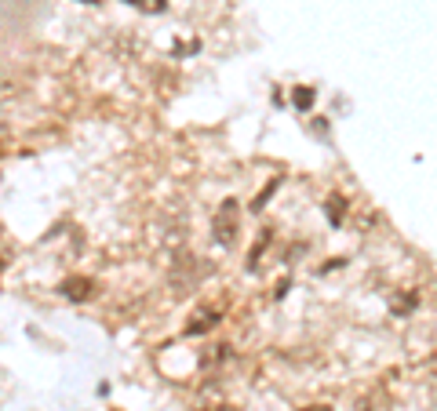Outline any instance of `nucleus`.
Masks as SVG:
<instances>
[{"label": "nucleus", "instance_id": "obj_1", "mask_svg": "<svg viewBox=\"0 0 437 411\" xmlns=\"http://www.w3.org/2000/svg\"><path fill=\"white\" fill-rule=\"evenodd\" d=\"M4 266H8V262H4V255H0V269H4Z\"/></svg>", "mask_w": 437, "mask_h": 411}]
</instances>
